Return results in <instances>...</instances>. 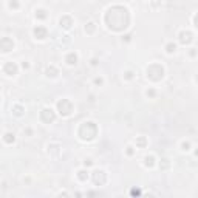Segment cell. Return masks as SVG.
Listing matches in <instances>:
<instances>
[{
    "label": "cell",
    "mask_w": 198,
    "mask_h": 198,
    "mask_svg": "<svg viewBox=\"0 0 198 198\" xmlns=\"http://www.w3.org/2000/svg\"><path fill=\"white\" fill-rule=\"evenodd\" d=\"M129 11L122 6H113L112 10H109V13L105 14V22L115 31H121L124 28L129 26Z\"/></svg>",
    "instance_id": "6da1fadb"
},
{
    "label": "cell",
    "mask_w": 198,
    "mask_h": 198,
    "mask_svg": "<svg viewBox=\"0 0 198 198\" xmlns=\"http://www.w3.org/2000/svg\"><path fill=\"white\" fill-rule=\"evenodd\" d=\"M164 76V68L161 67L159 64H152L147 68V77L152 80H159L161 77Z\"/></svg>",
    "instance_id": "7a4b0ae2"
},
{
    "label": "cell",
    "mask_w": 198,
    "mask_h": 198,
    "mask_svg": "<svg viewBox=\"0 0 198 198\" xmlns=\"http://www.w3.org/2000/svg\"><path fill=\"white\" fill-rule=\"evenodd\" d=\"M57 110H59L60 115L67 116V115L71 113V110H73V104H71L70 101H67V99H62V101L57 102Z\"/></svg>",
    "instance_id": "3957f363"
},
{
    "label": "cell",
    "mask_w": 198,
    "mask_h": 198,
    "mask_svg": "<svg viewBox=\"0 0 198 198\" xmlns=\"http://www.w3.org/2000/svg\"><path fill=\"white\" fill-rule=\"evenodd\" d=\"M40 118H42L43 122H53L54 121V113H53V110H50V109H45L40 113Z\"/></svg>",
    "instance_id": "277c9868"
},
{
    "label": "cell",
    "mask_w": 198,
    "mask_h": 198,
    "mask_svg": "<svg viewBox=\"0 0 198 198\" xmlns=\"http://www.w3.org/2000/svg\"><path fill=\"white\" fill-rule=\"evenodd\" d=\"M16 71H17V67L13 64V62H8V64H5V67H3V73L5 74H16Z\"/></svg>",
    "instance_id": "5b68a950"
},
{
    "label": "cell",
    "mask_w": 198,
    "mask_h": 198,
    "mask_svg": "<svg viewBox=\"0 0 198 198\" xmlns=\"http://www.w3.org/2000/svg\"><path fill=\"white\" fill-rule=\"evenodd\" d=\"M0 45H2V50H3V51H10V50H13V47H14L13 40L8 39V37H3L2 42H0Z\"/></svg>",
    "instance_id": "8992f818"
},
{
    "label": "cell",
    "mask_w": 198,
    "mask_h": 198,
    "mask_svg": "<svg viewBox=\"0 0 198 198\" xmlns=\"http://www.w3.org/2000/svg\"><path fill=\"white\" fill-rule=\"evenodd\" d=\"M34 36L37 39H45L47 37V28H43V26H36L34 28Z\"/></svg>",
    "instance_id": "52a82bcc"
},
{
    "label": "cell",
    "mask_w": 198,
    "mask_h": 198,
    "mask_svg": "<svg viewBox=\"0 0 198 198\" xmlns=\"http://www.w3.org/2000/svg\"><path fill=\"white\" fill-rule=\"evenodd\" d=\"M179 42H181V43H189V42H192V34L189 33V31H183L181 34H179Z\"/></svg>",
    "instance_id": "ba28073f"
},
{
    "label": "cell",
    "mask_w": 198,
    "mask_h": 198,
    "mask_svg": "<svg viewBox=\"0 0 198 198\" xmlns=\"http://www.w3.org/2000/svg\"><path fill=\"white\" fill-rule=\"evenodd\" d=\"M76 60H77V56L74 54V53H70V54L67 56V64H70V65H74Z\"/></svg>",
    "instance_id": "9c48e42d"
},
{
    "label": "cell",
    "mask_w": 198,
    "mask_h": 198,
    "mask_svg": "<svg viewBox=\"0 0 198 198\" xmlns=\"http://www.w3.org/2000/svg\"><path fill=\"white\" fill-rule=\"evenodd\" d=\"M60 25L64 26V28H70V26H71V19H68V17H62V19H60Z\"/></svg>",
    "instance_id": "30bf717a"
},
{
    "label": "cell",
    "mask_w": 198,
    "mask_h": 198,
    "mask_svg": "<svg viewBox=\"0 0 198 198\" xmlns=\"http://www.w3.org/2000/svg\"><path fill=\"white\" fill-rule=\"evenodd\" d=\"M47 74H48V76H56V74H57V70H56L54 67H48V68H47Z\"/></svg>",
    "instance_id": "8fae6325"
},
{
    "label": "cell",
    "mask_w": 198,
    "mask_h": 198,
    "mask_svg": "<svg viewBox=\"0 0 198 198\" xmlns=\"http://www.w3.org/2000/svg\"><path fill=\"white\" fill-rule=\"evenodd\" d=\"M36 17H39V19H45V17H47V14H45L43 10H39L37 13H36Z\"/></svg>",
    "instance_id": "7c38bea8"
},
{
    "label": "cell",
    "mask_w": 198,
    "mask_h": 198,
    "mask_svg": "<svg viewBox=\"0 0 198 198\" xmlns=\"http://www.w3.org/2000/svg\"><path fill=\"white\" fill-rule=\"evenodd\" d=\"M5 141H6V142H13V141H14V135L6 133V135H5Z\"/></svg>",
    "instance_id": "4fadbf2b"
},
{
    "label": "cell",
    "mask_w": 198,
    "mask_h": 198,
    "mask_svg": "<svg viewBox=\"0 0 198 198\" xmlns=\"http://www.w3.org/2000/svg\"><path fill=\"white\" fill-rule=\"evenodd\" d=\"M166 50H167V53H173V51H175V45H173V43H167Z\"/></svg>",
    "instance_id": "5bb4252c"
},
{
    "label": "cell",
    "mask_w": 198,
    "mask_h": 198,
    "mask_svg": "<svg viewBox=\"0 0 198 198\" xmlns=\"http://www.w3.org/2000/svg\"><path fill=\"white\" fill-rule=\"evenodd\" d=\"M87 176H88V173L84 172V170H80V172H79V178L80 179H87Z\"/></svg>",
    "instance_id": "9a60e30c"
},
{
    "label": "cell",
    "mask_w": 198,
    "mask_h": 198,
    "mask_svg": "<svg viewBox=\"0 0 198 198\" xmlns=\"http://www.w3.org/2000/svg\"><path fill=\"white\" fill-rule=\"evenodd\" d=\"M16 115H22V109H20V107H16Z\"/></svg>",
    "instance_id": "2e32d148"
},
{
    "label": "cell",
    "mask_w": 198,
    "mask_h": 198,
    "mask_svg": "<svg viewBox=\"0 0 198 198\" xmlns=\"http://www.w3.org/2000/svg\"><path fill=\"white\" fill-rule=\"evenodd\" d=\"M146 161H147V166H152V161H153V158H146Z\"/></svg>",
    "instance_id": "e0dca14e"
},
{
    "label": "cell",
    "mask_w": 198,
    "mask_h": 198,
    "mask_svg": "<svg viewBox=\"0 0 198 198\" xmlns=\"http://www.w3.org/2000/svg\"><path fill=\"white\" fill-rule=\"evenodd\" d=\"M153 95H155L153 90H147V96H153Z\"/></svg>",
    "instance_id": "ac0fdd59"
},
{
    "label": "cell",
    "mask_w": 198,
    "mask_h": 198,
    "mask_svg": "<svg viewBox=\"0 0 198 198\" xmlns=\"http://www.w3.org/2000/svg\"><path fill=\"white\" fill-rule=\"evenodd\" d=\"M194 22H195V26H197V28H198V14L195 16V19H194Z\"/></svg>",
    "instance_id": "d6986e66"
},
{
    "label": "cell",
    "mask_w": 198,
    "mask_h": 198,
    "mask_svg": "<svg viewBox=\"0 0 198 198\" xmlns=\"http://www.w3.org/2000/svg\"><path fill=\"white\" fill-rule=\"evenodd\" d=\"M10 6H11V8H17V6H19V5H17L16 2H11V3H10Z\"/></svg>",
    "instance_id": "ffe728a7"
},
{
    "label": "cell",
    "mask_w": 198,
    "mask_h": 198,
    "mask_svg": "<svg viewBox=\"0 0 198 198\" xmlns=\"http://www.w3.org/2000/svg\"><path fill=\"white\" fill-rule=\"evenodd\" d=\"M187 147H189V142H183V149L187 150Z\"/></svg>",
    "instance_id": "44dd1931"
},
{
    "label": "cell",
    "mask_w": 198,
    "mask_h": 198,
    "mask_svg": "<svg viewBox=\"0 0 198 198\" xmlns=\"http://www.w3.org/2000/svg\"><path fill=\"white\" fill-rule=\"evenodd\" d=\"M197 82H198V76H197Z\"/></svg>",
    "instance_id": "7402d4cb"
}]
</instances>
